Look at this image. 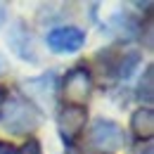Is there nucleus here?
<instances>
[{
	"label": "nucleus",
	"instance_id": "obj_16",
	"mask_svg": "<svg viewBox=\"0 0 154 154\" xmlns=\"http://www.w3.org/2000/svg\"><path fill=\"white\" fill-rule=\"evenodd\" d=\"M145 154H154V147H152V145H147V149H145Z\"/></svg>",
	"mask_w": 154,
	"mask_h": 154
},
{
	"label": "nucleus",
	"instance_id": "obj_9",
	"mask_svg": "<svg viewBox=\"0 0 154 154\" xmlns=\"http://www.w3.org/2000/svg\"><path fill=\"white\" fill-rule=\"evenodd\" d=\"M107 31L114 33V36H119L121 40H135L140 36V24H137L131 14H116V17L109 19Z\"/></svg>",
	"mask_w": 154,
	"mask_h": 154
},
{
	"label": "nucleus",
	"instance_id": "obj_15",
	"mask_svg": "<svg viewBox=\"0 0 154 154\" xmlns=\"http://www.w3.org/2000/svg\"><path fill=\"white\" fill-rule=\"evenodd\" d=\"M2 104H5V93H2V88H0V112H2Z\"/></svg>",
	"mask_w": 154,
	"mask_h": 154
},
{
	"label": "nucleus",
	"instance_id": "obj_10",
	"mask_svg": "<svg viewBox=\"0 0 154 154\" xmlns=\"http://www.w3.org/2000/svg\"><path fill=\"white\" fill-rule=\"evenodd\" d=\"M137 64H140V52H137V50H128V52H123L121 57H116L114 74L119 78H131L133 71L137 69Z\"/></svg>",
	"mask_w": 154,
	"mask_h": 154
},
{
	"label": "nucleus",
	"instance_id": "obj_1",
	"mask_svg": "<svg viewBox=\"0 0 154 154\" xmlns=\"http://www.w3.org/2000/svg\"><path fill=\"white\" fill-rule=\"evenodd\" d=\"M2 126L12 135H26L40 126V109L21 97H12L7 104H2Z\"/></svg>",
	"mask_w": 154,
	"mask_h": 154
},
{
	"label": "nucleus",
	"instance_id": "obj_14",
	"mask_svg": "<svg viewBox=\"0 0 154 154\" xmlns=\"http://www.w3.org/2000/svg\"><path fill=\"white\" fill-rule=\"evenodd\" d=\"M5 19H7V5H5V2H0V26L5 24Z\"/></svg>",
	"mask_w": 154,
	"mask_h": 154
},
{
	"label": "nucleus",
	"instance_id": "obj_13",
	"mask_svg": "<svg viewBox=\"0 0 154 154\" xmlns=\"http://www.w3.org/2000/svg\"><path fill=\"white\" fill-rule=\"evenodd\" d=\"M0 154H17L12 149V145H7V142H0Z\"/></svg>",
	"mask_w": 154,
	"mask_h": 154
},
{
	"label": "nucleus",
	"instance_id": "obj_17",
	"mask_svg": "<svg viewBox=\"0 0 154 154\" xmlns=\"http://www.w3.org/2000/svg\"><path fill=\"white\" fill-rule=\"evenodd\" d=\"M2 69H5V64H2V59H0V74H2Z\"/></svg>",
	"mask_w": 154,
	"mask_h": 154
},
{
	"label": "nucleus",
	"instance_id": "obj_3",
	"mask_svg": "<svg viewBox=\"0 0 154 154\" xmlns=\"http://www.w3.org/2000/svg\"><path fill=\"white\" fill-rule=\"evenodd\" d=\"M90 142L97 149L114 152V149H121L128 142V137H126L123 128L116 121H112V119H95V123L90 128Z\"/></svg>",
	"mask_w": 154,
	"mask_h": 154
},
{
	"label": "nucleus",
	"instance_id": "obj_11",
	"mask_svg": "<svg viewBox=\"0 0 154 154\" xmlns=\"http://www.w3.org/2000/svg\"><path fill=\"white\" fill-rule=\"evenodd\" d=\"M137 97L145 102V104H152L154 100V66H145V74L137 83Z\"/></svg>",
	"mask_w": 154,
	"mask_h": 154
},
{
	"label": "nucleus",
	"instance_id": "obj_7",
	"mask_svg": "<svg viewBox=\"0 0 154 154\" xmlns=\"http://www.w3.org/2000/svg\"><path fill=\"white\" fill-rule=\"evenodd\" d=\"M21 88L31 97H36L40 104H50L55 100V93H57V74L48 71V74H43L38 78H29V81L21 83Z\"/></svg>",
	"mask_w": 154,
	"mask_h": 154
},
{
	"label": "nucleus",
	"instance_id": "obj_4",
	"mask_svg": "<svg viewBox=\"0 0 154 154\" xmlns=\"http://www.w3.org/2000/svg\"><path fill=\"white\" fill-rule=\"evenodd\" d=\"M45 43L57 55H71L85 45V31L78 29V26H57V29L48 31Z\"/></svg>",
	"mask_w": 154,
	"mask_h": 154
},
{
	"label": "nucleus",
	"instance_id": "obj_6",
	"mask_svg": "<svg viewBox=\"0 0 154 154\" xmlns=\"http://www.w3.org/2000/svg\"><path fill=\"white\" fill-rule=\"evenodd\" d=\"M7 45H10V50L19 59L31 62V64L38 62V55H36V50H33V38H31L26 24L21 19L12 21V26H10V31H7Z\"/></svg>",
	"mask_w": 154,
	"mask_h": 154
},
{
	"label": "nucleus",
	"instance_id": "obj_12",
	"mask_svg": "<svg viewBox=\"0 0 154 154\" xmlns=\"http://www.w3.org/2000/svg\"><path fill=\"white\" fill-rule=\"evenodd\" d=\"M17 154H43V149H40V142H38V140H26Z\"/></svg>",
	"mask_w": 154,
	"mask_h": 154
},
{
	"label": "nucleus",
	"instance_id": "obj_8",
	"mask_svg": "<svg viewBox=\"0 0 154 154\" xmlns=\"http://www.w3.org/2000/svg\"><path fill=\"white\" fill-rule=\"evenodd\" d=\"M131 131L137 140H152L154 135V112L149 107H140L131 116Z\"/></svg>",
	"mask_w": 154,
	"mask_h": 154
},
{
	"label": "nucleus",
	"instance_id": "obj_2",
	"mask_svg": "<svg viewBox=\"0 0 154 154\" xmlns=\"http://www.w3.org/2000/svg\"><path fill=\"white\" fill-rule=\"evenodd\" d=\"M62 95L69 104L74 107H83L90 95H93V76L85 66H74L62 83Z\"/></svg>",
	"mask_w": 154,
	"mask_h": 154
},
{
	"label": "nucleus",
	"instance_id": "obj_5",
	"mask_svg": "<svg viewBox=\"0 0 154 154\" xmlns=\"http://www.w3.org/2000/svg\"><path fill=\"white\" fill-rule=\"evenodd\" d=\"M85 121H88V112L85 107H74V104H66L62 112L57 114V131L62 135V140L66 142V147L74 145L81 131L85 128Z\"/></svg>",
	"mask_w": 154,
	"mask_h": 154
}]
</instances>
